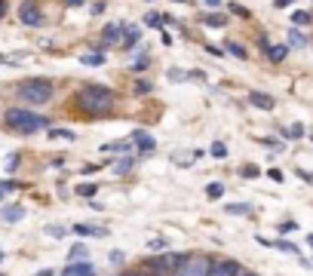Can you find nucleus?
<instances>
[{
  "label": "nucleus",
  "mask_w": 313,
  "mask_h": 276,
  "mask_svg": "<svg viewBox=\"0 0 313 276\" xmlns=\"http://www.w3.org/2000/svg\"><path fill=\"white\" fill-rule=\"evenodd\" d=\"M71 104L77 107L86 120L104 117V114H110V110H114V92L104 89V86H83L77 95H74Z\"/></svg>",
  "instance_id": "f257e3e1"
},
{
  "label": "nucleus",
  "mask_w": 313,
  "mask_h": 276,
  "mask_svg": "<svg viewBox=\"0 0 313 276\" xmlns=\"http://www.w3.org/2000/svg\"><path fill=\"white\" fill-rule=\"evenodd\" d=\"M3 126L18 132V135H34V132H40V129H49V120L34 114V110H25V107H9L3 114Z\"/></svg>",
  "instance_id": "f03ea898"
},
{
  "label": "nucleus",
  "mask_w": 313,
  "mask_h": 276,
  "mask_svg": "<svg viewBox=\"0 0 313 276\" xmlns=\"http://www.w3.org/2000/svg\"><path fill=\"white\" fill-rule=\"evenodd\" d=\"M18 98H22L25 104H34V107H40L52 98V83L43 80V77H28L22 86H18Z\"/></svg>",
  "instance_id": "7ed1b4c3"
},
{
  "label": "nucleus",
  "mask_w": 313,
  "mask_h": 276,
  "mask_svg": "<svg viewBox=\"0 0 313 276\" xmlns=\"http://www.w3.org/2000/svg\"><path fill=\"white\" fill-rule=\"evenodd\" d=\"M188 255H181V252H166L160 258H151L147 261V273L151 276H166V273H175V267L184 261Z\"/></svg>",
  "instance_id": "20e7f679"
},
{
  "label": "nucleus",
  "mask_w": 313,
  "mask_h": 276,
  "mask_svg": "<svg viewBox=\"0 0 313 276\" xmlns=\"http://www.w3.org/2000/svg\"><path fill=\"white\" fill-rule=\"evenodd\" d=\"M206 273H209V258L197 255V258H184L172 276H206Z\"/></svg>",
  "instance_id": "39448f33"
},
{
  "label": "nucleus",
  "mask_w": 313,
  "mask_h": 276,
  "mask_svg": "<svg viewBox=\"0 0 313 276\" xmlns=\"http://www.w3.org/2000/svg\"><path fill=\"white\" fill-rule=\"evenodd\" d=\"M18 18H22V25H28V28H40L46 22L40 6H37V0H22V6H18Z\"/></svg>",
  "instance_id": "423d86ee"
},
{
  "label": "nucleus",
  "mask_w": 313,
  "mask_h": 276,
  "mask_svg": "<svg viewBox=\"0 0 313 276\" xmlns=\"http://www.w3.org/2000/svg\"><path fill=\"white\" fill-rule=\"evenodd\" d=\"M239 273H243V264L236 261H209L206 276H239Z\"/></svg>",
  "instance_id": "0eeeda50"
},
{
  "label": "nucleus",
  "mask_w": 313,
  "mask_h": 276,
  "mask_svg": "<svg viewBox=\"0 0 313 276\" xmlns=\"http://www.w3.org/2000/svg\"><path fill=\"white\" fill-rule=\"evenodd\" d=\"M123 28H126L123 22H117V25H107V28L102 31V40H99L96 46H102V49H104V46H110V43H114V40H117V37L123 34Z\"/></svg>",
  "instance_id": "6e6552de"
},
{
  "label": "nucleus",
  "mask_w": 313,
  "mask_h": 276,
  "mask_svg": "<svg viewBox=\"0 0 313 276\" xmlns=\"http://www.w3.org/2000/svg\"><path fill=\"white\" fill-rule=\"evenodd\" d=\"M135 43H138V28L135 25H126L123 34H120V46L123 49H135Z\"/></svg>",
  "instance_id": "1a4fd4ad"
},
{
  "label": "nucleus",
  "mask_w": 313,
  "mask_h": 276,
  "mask_svg": "<svg viewBox=\"0 0 313 276\" xmlns=\"http://www.w3.org/2000/svg\"><path fill=\"white\" fill-rule=\"evenodd\" d=\"M62 276H96V270H92V264H86L83 258L77 264H71V267H65V273Z\"/></svg>",
  "instance_id": "9d476101"
},
{
  "label": "nucleus",
  "mask_w": 313,
  "mask_h": 276,
  "mask_svg": "<svg viewBox=\"0 0 313 276\" xmlns=\"http://www.w3.org/2000/svg\"><path fill=\"white\" fill-rule=\"evenodd\" d=\"M132 141L141 147L144 154H151L154 147H157V141H154V135H151V132H135V135H132Z\"/></svg>",
  "instance_id": "9b49d317"
},
{
  "label": "nucleus",
  "mask_w": 313,
  "mask_h": 276,
  "mask_svg": "<svg viewBox=\"0 0 313 276\" xmlns=\"http://www.w3.org/2000/svg\"><path fill=\"white\" fill-rule=\"evenodd\" d=\"M0 218H3L6 224H15V221L25 218V209L22 206H6V209H0Z\"/></svg>",
  "instance_id": "f8f14e48"
},
{
  "label": "nucleus",
  "mask_w": 313,
  "mask_h": 276,
  "mask_svg": "<svg viewBox=\"0 0 313 276\" xmlns=\"http://www.w3.org/2000/svg\"><path fill=\"white\" fill-rule=\"evenodd\" d=\"M249 101L255 107H261V110H273V104H276L270 95H264V92H249Z\"/></svg>",
  "instance_id": "ddd939ff"
},
{
  "label": "nucleus",
  "mask_w": 313,
  "mask_h": 276,
  "mask_svg": "<svg viewBox=\"0 0 313 276\" xmlns=\"http://www.w3.org/2000/svg\"><path fill=\"white\" fill-rule=\"evenodd\" d=\"M74 233H80V236H107L104 227H89V224H74Z\"/></svg>",
  "instance_id": "4468645a"
},
{
  "label": "nucleus",
  "mask_w": 313,
  "mask_h": 276,
  "mask_svg": "<svg viewBox=\"0 0 313 276\" xmlns=\"http://www.w3.org/2000/svg\"><path fill=\"white\" fill-rule=\"evenodd\" d=\"M200 22H203V25H209V28H224V25H227V18H224V12H212V15H203Z\"/></svg>",
  "instance_id": "2eb2a0df"
},
{
  "label": "nucleus",
  "mask_w": 313,
  "mask_h": 276,
  "mask_svg": "<svg viewBox=\"0 0 313 276\" xmlns=\"http://www.w3.org/2000/svg\"><path fill=\"white\" fill-rule=\"evenodd\" d=\"M49 138H55V141H77V135H74L71 129H49Z\"/></svg>",
  "instance_id": "dca6fc26"
},
{
  "label": "nucleus",
  "mask_w": 313,
  "mask_h": 276,
  "mask_svg": "<svg viewBox=\"0 0 313 276\" xmlns=\"http://www.w3.org/2000/svg\"><path fill=\"white\" fill-rule=\"evenodd\" d=\"M267 55H270V62H283L289 55V46H267Z\"/></svg>",
  "instance_id": "f3484780"
},
{
  "label": "nucleus",
  "mask_w": 313,
  "mask_h": 276,
  "mask_svg": "<svg viewBox=\"0 0 313 276\" xmlns=\"http://www.w3.org/2000/svg\"><path fill=\"white\" fill-rule=\"evenodd\" d=\"M12 190H22V184L18 181H0V199H6Z\"/></svg>",
  "instance_id": "a211bd4d"
},
{
  "label": "nucleus",
  "mask_w": 313,
  "mask_h": 276,
  "mask_svg": "<svg viewBox=\"0 0 313 276\" xmlns=\"http://www.w3.org/2000/svg\"><path fill=\"white\" fill-rule=\"evenodd\" d=\"M227 212L230 215H252V206H246V202H230Z\"/></svg>",
  "instance_id": "6ab92c4d"
},
{
  "label": "nucleus",
  "mask_w": 313,
  "mask_h": 276,
  "mask_svg": "<svg viewBox=\"0 0 313 276\" xmlns=\"http://www.w3.org/2000/svg\"><path fill=\"white\" fill-rule=\"evenodd\" d=\"M292 22H295V25H310V22H313V15L304 12V9H298V12H292Z\"/></svg>",
  "instance_id": "aec40b11"
},
{
  "label": "nucleus",
  "mask_w": 313,
  "mask_h": 276,
  "mask_svg": "<svg viewBox=\"0 0 313 276\" xmlns=\"http://www.w3.org/2000/svg\"><path fill=\"white\" fill-rule=\"evenodd\" d=\"M289 43H292V46H307V37H304L301 31L292 28V31H289Z\"/></svg>",
  "instance_id": "412c9836"
},
{
  "label": "nucleus",
  "mask_w": 313,
  "mask_h": 276,
  "mask_svg": "<svg viewBox=\"0 0 313 276\" xmlns=\"http://www.w3.org/2000/svg\"><path fill=\"white\" fill-rule=\"evenodd\" d=\"M114 172H117V175L132 172V160H129V157H126V160H117V163H114Z\"/></svg>",
  "instance_id": "4be33fe9"
},
{
  "label": "nucleus",
  "mask_w": 313,
  "mask_h": 276,
  "mask_svg": "<svg viewBox=\"0 0 313 276\" xmlns=\"http://www.w3.org/2000/svg\"><path fill=\"white\" fill-rule=\"evenodd\" d=\"M206 193H209V199H218L221 193H224V184H221V181H212L209 187H206Z\"/></svg>",
  "instance_id": "5701e85b"
},
{
  "label": "nucleus",
  "mask_w": 313,
  "mask_h": 276,
  "mask_svg": "<svg viewBox=\"0 0 313 276\" xmlns=\"http://www.w3.org/2000/svg\"><path fill=\"white\" fill-rule=\"evenodd\" d=\"M129 147H132V141H110V144H104V151H120V154H126Z\"/></svg>",
  "instance_id": "b1692460"
},
{
  "label": "nucleus",
  "mask_w": 313,
  "mask_h": 276,
  "mask_svg": "<svg viewBox=\"0 0 313 276\" xmlns=\"http://www.w3.org/2000/svg\"><path fill=\"white\" fill-rule=\"evenodd\" d=\"M144 25H147V28H160V25H163V15H160V12H147V15H144Z\"/></svg>",
  "instance_id": "393cba45"
},
{
  "label": "nucleus",
  "mask_w": 313,
  "mask_h": 276,
  "mask_svg": "<svg viewBox=\"0 0 313 276\" xmlns=\"http://www.w3.org/2000/svg\"><path fill=\"white\" fill-rule=\"evenodd\" d=\"M74 190H77L80 196H96V193H99V187H96V184H77Z\"/></svg>",
  "instance_id": "a878e982"
},
{
  "label": "nucleus",
  "mask_w": 313,
  "mask_h": 276,
  "mask_svg": "<svg viewBox=\"0 0 313 276\" xmlns=\"http://www.w3.org/2000/svg\"><path fill=\"white\" fill-rule=\"evenodd\" d=\"M83 62L86 65H104V52H89V55H83Z\"/></svg>",
  "instance_id": "bb28decb"
},
{
  "label": "nucleus",
  "mask_w": 313,
  "mask_h": 276,
  "mask_svg": "<svg viewBox=\"0 0 313 276\" xmlns=\"http://www.w3.org/2000/svg\"><path fill=\"white\" fill-rule=\"evenodd\" d=\"M89 252H86V246L83 243H77V246H71V252H68V258H71V261H74V258H86Z\"/></svg>",
  "instance_id": "cd10ccee"
},
{
  "label": "nucleus",
  "mask_w": 313,
  "mask_h": 276,
  "mask_svg": "<svg viewBox=\"0 0 313 276\" xmlns=\"http://www.w3.org/2000/svg\"><path fill=\"white\" fill-rule=\"evenodd\" d=\"M227 49H230V52L236 55V59H246V49H243V46H239L236 40H227Z\"/></svg>",
  "instance_id": "c85d7f7f"
},
{
  "label": "nucleus",
  "mask_w": 313,
  "mask_h": 276,
  "mask_svg": "<svg viewBox=\"0 0 313 276\" xmlns=\"http://www.w3.org/2000/svg\"><path fill=\"white\" fill-rule=\"evenodd\" d=\"M147 249H154V252L166 249V239H163V236H154V239H147Z\"/></svg>",
  "instance_id": "c756f323"
},
{
  "label": "nucleus",
  "mask_w": 313,
  "mask_h": 276,
  "mask_svg": "<svg viewBox=\"0 0 313 276\" xmlns=\"http://www.w3.org/2000/svg\"><path fill=\"white\" fill-rule=\"evenodd\" d=\"M46 233L59 239V236H65V227H59V224H46Z\"/></svg>",
  "instance_id": "7c9ffc66"
},
{
  "label": "nucleus",
  "mask_w": 313,
  "mask_h": 276,
  "mask_svg": "<svg viewBox=\"0 0 313 276\" xmlns=\"http://www.w3.org/2000/svg\"><path fill=\"white\" fill-rule=\"evenodd\" d=\"M230 12L239 15V18H249V9H246V6H239V3H230Z\"/></svg>",
  "instance_id": "2f4dec72"
},
{
  "label": "nucleus",
  "mask_w": 313,
  "mask_h": 276,
  "mask_svg": "<svg viewBox=\"0 0 313 276\" xmlns=\"http://www.w3.org/2000/svg\"><path fill=\"white\" fill-rule=\"evenodd\" d=\"M212 157H227V147L221 144V141H215L212 144Z\"/></svg>",
  "instance_id": "473e14b6"
},
{
  "label": "nucleus",
  "mask_w": 313,
  "mask_h": 276,
  "mask_svg": "<svg viewBox=\"0 0 313 276\" xmlns=\"http://www.w3.org/2000/svg\"><path fill=\"white\" fill-rule=\"evenodd\" d=\"M286 135H292V138H301V135H304V126H301V123H295V126L289 129Z\"/></svg>",
  "instance_id": "72a5a7b5"
},
{
  "label": "nucleus",
  "mask_w": 313,
  "mask_h": 276,
  "mask_svg": "<svg viewBox=\"0 0 313 276\" xmlns=\"http://www.w3.org/2000/svg\"><path fill=\"white\" fill-rule=\"evenodd\" d=\"M239 175H243V178H255L258 169H255V166H243V169H239Z\"/></svg>",
  "instance_id": "f704fd0d"
},
{
  "label": "nucleus",
  "mask_w": 313,
  "mask_h": 276,
  "mask_svg": "<svg viewBox=\"0 0 313 276\" xmlns=\"http://www.w3.org/2000/svg\"><path fill=\"white\" fill-rule=\"evenodd\" d=\"M154 86L151 83H135V92H138V95H147V92H151Z\"/></svg>",
  "instance_id": "c9c22d12"
},
{
  "label": "nucleus",
  "mask_w": 313,
  "mask_h": 276,
  "mask_svg": "<svg viewBox=\"0 0 313 276\" xmlns=\"http://www.w3.org/2000/svg\"><path fill=\"white\" fill-rule=\"evenodd\" d=\"M147 62H151V59H147V55H141V59L132 65V71H144V68H147Z\"/></svg>",
  "instance_id": "e433bc0d"
},
{
  "label": "nucleus",
  "mask_w": 313,
  "mask_h": 276,
  "mask_svg": "<svg viewBox=\"0 0 313 276\" xmlns=\"http://www.w3.org/2000/svg\"><path fill=\"white\" fill-rule=\"evenodd\" d=\"M191 74H181V71H169V80H188Z\"/></svg>",
  "instance_id": "4c0bfd02"
},
{
  "label": "nucleus",
  "mask_w": 313,
  "mask_h": 276,
  "mask_svg": "<svg viewBox=\"0 0 313 276\" xmlns=\"http://www.w3.org/2000/svg\"><path fill=\"white\" fill-rule=\"evenodd\" d=\"M120 276H151V273H147V270H123Z\"/></svg>",
  "instance_id": "58836bf2"
},
{
  "label": "nucleus",
  "mask_w": 313,
  "mask_h": 276,
  "mask_svg": "<svg viewBox=\"0 0 313 276\" xmlns=\"http://www.w3.org/2000/svg\"><path fill=\"white\" fill-rule=\"evenodd\" d=\"M110 261L120 264V261H123V252H117V249H114V252H110Z\"/></svg>",
  "instance_id": "ea45409f"
},
{
  "label": "nucleus",
  "mask_w": 313,
  "mask_h": 276,
  "mask_svg": "<svg viewBox=\"0 0 313 276\" xmlns=\"http://www.w3.org/2000/svg\"><path fill=\"white\" fill-rule=\"evenodd\" d=\"M292 3H295V0H276V6H280V9L283 6H292Z\"/></svg>",
  "instance_id": "a19ab883"
},
{
  "label": "nucleus",
  "mask_w": 313,
  "mask_h": 276,
  "mask_svg": "<svg viewBox=\"0 0 313 276\" xmlns=\"http://www.w3.org/2000/svg\"><path fill=\"white\" fill-rule=\"evenodd\" d=\"M68 6H83V0H65Z\"/></svg>",
  "instance_id": "79ce46f5"
},
{
  "label": "nucleus",
  "mask_w": 313,
  "mask_h": 276,
  "mask_svg": "<svg viewBox=\"0 0 313 276\" xmlns=\"http://www.w3.org/2000/svg\"><path fill=\"white\" fill-rule=\"evenodd\" d=\"M6 15V0H0V18Z\"/></svg>",
  "instance_id": "37998d69"
},
{
  "label": "nucleus",
  "mask_w": 313,
  "mask_h": 276,
  "mask_svg": "<svg viewBox=\"0 0 313 276\" xmlns=\"http://www.w3.org/2000/svg\"><path fill=\"white\" fill-rule=\"evenodd\" d=\"M206 3H209V6H221V0H206Z\"/></svg>",
  "instance_id": "c03bdc74"
},
{
  "label": "nucleus",
  "mask_w": 313,
  "mask_h": 276,
  "mask_svg": "<svg viewBox=\"0 0 313 276\" xmlns=\"http://www.w3.org/2000/svg\"><path fill=\"white\" fill-rule=\"evenodd\" d=\"M239 276H255V273H239Z\"/></svg>",
  "instance_id": "a18cd8bd"
},
{
  "label": "nucleus",
  "mask_w": 313,
  "mask_h": 276,
  "mask_svg": "<svg viewBox=\"0 0 313 276\" xmlns=\"http://www.w3.org/2000/svg\"><path fill=\"white\" fill-rule=\"evenodd\" d=\"M175 3H188V0H175Z\"/></svg>",
  "instance_id": "49530a36"
},
{
  "label": "nucleus",
  "mask_w": 313,
  "mask_h": 276,
  "mask_svg": "<svg viewBox=\"0 0 313 276\" xmlns=\"http://www.w3.org/2000/svg\"><path fill=\"white\" fill-rule=\"evenodd\" d=\"M307 239H310V246H313V236H307Z\"/></svg>",
  "instance_id": "de8ad7c7"
},
{
  "label": "nucleus",
  "mask_w": 313,
  "mask_h": 276,
  "mask_svg": "<svg viewBox=\"0 0 313 276\" xmlns=\"http://www.w3.org/2000/svg\"><path fill=\"white\" fill-rule=\"evenodd\" d=\"M0 258H3V252H0Z\"/></svg>",
  "instance_id": "09e8293b"
}]
</instances>
